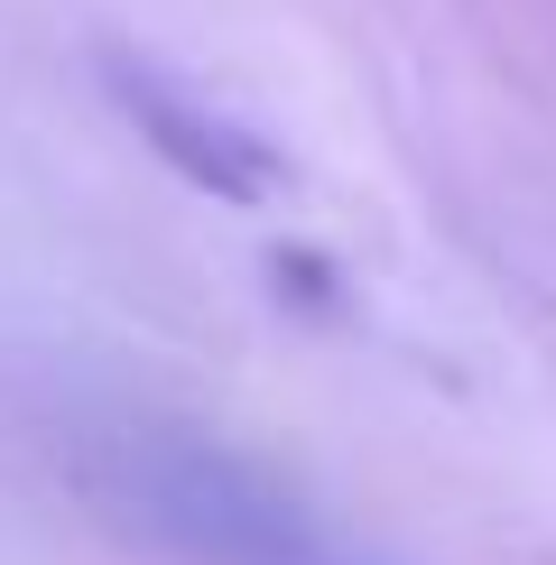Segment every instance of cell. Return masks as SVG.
I'll use <instances>...</instances> for the list:
<instances>
[{"mask_svg": "<svg viewBox=\"0 0 556 565\" xmlns=\"http://www.w3.org/2000/svg\"><path fill=\"white\" fill-rule=\"evenodd\" d=\"M103 84L111 103H121V121L149 139L168 168L195 185V195H223V204H260L278 195V149L260 130H242L223 103H204V93H185L168 65H139V56H103Z\"/></svg>", "mask_w": 556, "mask_h": 565, "instance_id": "obj_2", "label": "cell"}, {"mask_svg": "<svg viewBox=\"0 0 556 565\" xmlns=\"http://www.w3.org/2000/svg\"><path fill=\"white\" fill-rule=\"evenodd\" d=\"M84 491L177 565H353L278 473L195 427H103L84 445Z\"/></svg>", "mask_w": 556, "mask_h": 565, "instance_id": "obj_1", "label": "cell"}]
</instances>
